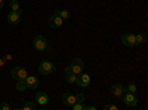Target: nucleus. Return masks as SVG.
<instances>
[{
  "mask_svg": "<svg viewBox=\"0 0 148 110\" xmlns=\"http://www.w3.org/2000/svg\"><path fill=\"white\" fill-rule=\"evenodd\" d=\"M33 48L39 52H45L47 49V40L45 36H36L33 40Z\"/></svg>",
  "mask_w": 148,
  "mask_h": 110,
  "instance_id": "1",
  "label": "nucleus"
},
{
  "mask_svg": "<svg viewBox=\"0 0 148 110\" xmlns=\"http://www.w3.org/2000/svg\"><path fill=\"white\" fill-rule=\"evenodd\" d=\"M10 76L14 77L15 80H25L27 76H28V73H27V70L24 67H14L10 70Z\"/></svg>",
  "mask_w": 148,
  "mask_h": 110,
  "instance_id": "2",
  "label": "nucleus"
},
{
  "mask_svg": "<svg viewBox=\"0 0 148 110\" xmlns=\"http://www.w3.org/2000/svg\"><path fill=\"white\" fill-rule=\"evenodd\" d=\"M55 71V66L51 63V61H42L40 66H39V73L42 76H47L51 73Z\"/></svg>",
  "mask_w": 148,
  "mask_h": 110,
  "instance_id": "3",
  "label": "nucleus"
},
{
  "mask_svg": "<svg viewBox=\"0 0 148 110\" xmlns=\"http://www.w3.org/2000/svg\"><path fill=\"white\" fill-rule=\"evenodd\" d=\"M123 103H125L127 107H135L138 104V97L136 94H132V92H125L123 94Z\"/></svg>",
  "mask_w": 148,
  "mask_h": 110,
  "instance_id": "4",
  "label": "nucleus"
},
{
  "mask_svg": "<svg viewBox=\"0 0 148 110\" xmlns=\"http://www.w3.org/2000/svg\"><path fill=\"white\" fill-rule=\"evenodd\" d=\"M76 83L79 85V86H82V88H88L89 85H90V76L82 71L80 75H77V80H76Z\"/></svg>",
  "mask_w": 148,
  "mask_h": 110,
  "instance_id": "5",
  "label": "nucleus"
},
{
  "mask_svg": "<svg viewBox=\"0 0 148 110\" xmlns=\"http://www.w3.org/2000/svg\"><path fill=\"white\" fill-rule=\"evenodd\" d=\"M70 67H71V70L76 73V75H80V73L83 71V68H84V63H83L80 58H74V59L71 61Z\"/></svg>",
  "mask_w": 148,
  "mask_h": 110,
  "instance_id": "6",
  "label": "nucleus"
},
{
  "mask_svg": "<svg viewBox=\"0 0 148 110\" xmlns=\"http://www.w3.org/2000/svg\"><path fill=\"white\" fill-rule=\"evenodd\" d=\"M121 43L125 45V46H127V48L136 46V43H135V34H132V33L123 34V36H121Z\"/></svg>",
  "mask_w": 148,
  "mask_h": 110,
  "instance_id": "7",
  "label": "nucleus"
},
{
  "mask_svg": "<svg viewBox=\"0 0 148 110\" xmlns=\"http://www.w3.org/2000/svg\"><path fill=\"white\" fill-rule=\"evenodd\" d=\"M36 100L40 106H46V104H49V95L43 91H37L36 92Z\"/></svg>",
  "mask_w": 148,
  "mask_h": 110,
  "instance_id": "8",
  "label": "nucleus"
},
{
  "mask_svg": "<svg viewBox=\"0 0 148 110\" xmlns=\"http://www.w3.org/2000/svg\"><path fill=\"white\" fill-rule=\"evenodd\" d=\"M62 22H64L62 18L53 14V17L49 18V27H51V28H59L61 26H62Z\"/></svg>",
  "mask_w": 148,
  "mask_h": 110,
  "instance_id": "9",
  "label": "nucleus"
},
{
  "mask_svg": "<svg viewBox=\"0 0 148 110\" xmlns=\"http://www.w3.org/2000/svg\"><path fill=\"white\" fill-rule=\"evenodd\" d=\"M126 92V88L123 86V85L117 83V85H113L111 86V94H113L114 97H123V94Z\"/></svg>",
  "mask_w": 148,
  "mask_h": 110,
  "instance_id": "10",
  "label": "nucleus"
},
{
  "mask_svg": "<svg viewBox=\"0 0 148 110\" xmlns=\"http://www.w3.org/2000/svg\"><path fill=\"white\" fill-rule=\"evenodd\" d=\"M65 80H67L68 83H76V80H77V75L71 70L70 66L65 67Z\"/></svg>",
  "mask_w": 148,
  "mask_h": 110,
  "instance_id": "11",
  "label": "nucleus"
},
{
  "mask_svg": "<svg viewBox=\"0 0 148 110\" xmlns=\"http://www.w3.org/2000/svg\"><path fill=\"white\" fill-rule=\"evenodd\" d=\"M62 103H64L65 106L71 107L74 103H76V95H73V94H70V92H65V94L62 95Z\"/></svg>",
  "mask_w": 148,
  "mask_h": 110,
  "instance_id": "12",
  "label": "nucleus"
},
{
  "mask_svg": "<svg viewBox=\"0 0 148 110\" xmlns=\"http://www.w3.org/2000/svg\"><path fill=\"white\" fill-rule=\"evenodd\" d=\"M21 14H22V12H14V10H12L10 14L8 15V22L9 24H18L21 21Z\"/></svg>",
  "mask_w": 148,
  "mask_h": 110,
  "instance_id": "13",
  "label": "nucleus"
},
{
  "mask_svg": "<svg viewBox=\"0 0 148 110\" xmlns=\"http://www.w3.org/2000/svg\"><path fill=\"white\" fill-rule=\"evenodd\" d=\"M25 83H27V88H37L39 86V77H36V76H27V79H25Z\"/></svg>",
  "mask_w": 148,
  "mask_h": 110,
  "instance_id": "14",
  "label": "nucleus"
},
{
  "mask_svg": "<svg viewBox=\"0 0 148 110\" xmlns=\"http://www.w3.org/2000/svg\"><path fill=\"white\" fill-rule=\"evenodd\" d=\"M55 15L61 17L62 19H68V18L71 17L70 10H67V9H55Z\"/></svg>",
  "mask_w": 148,
  "mask_h": 110,
  "instance_id": "15",
  "label": "nucleus"
},
{
  "mask_svg": "<svg viewBox=\"0 0 148 110\" xmlns=\"http://www.w3.org/2000/svg\"><path fill=\"white\" fill-rule=\"evenodd\" d=\"M145 40H147V34H144V33L135 34V43H136V46H138V45H144Z\"/></svg>",
  "mask_w": 148,
  "mask_h": 110,
  "instance_id": "16",
  "label": "nucleus"
},
{
  "mask_svg": "<svg viewBox=\"0 0 148 110\" xmlns=\"http://www.w3.org/2000/svg\"><path fill=\"white\" fill-rule=\"evenodd\" d=\"M9 6H10V9L14 10V12H22V10H21V5H19L18 0H10Z\"/></svg>",
  "mask_w": 148,
  "mask_h": 110,
  "instance_id": "17",
  "label": "nucleus"
},
{
  "mask_svg": "<svg viewBox=\"0 0 148 110\" xmlns=\"http://www.w3.org/2000/svg\"><path fill=\"white\" fill-rule=\"evenodd\" d=\"M21 109H22V110H36V109H37V104L33 103V101H25Z\"/></svg>",
  "mask_w": 148,
  "mask_h": 110,
  "instance_id": "18",
  "label": "nucleus"
},
{
  "mask_svg": "<svg viewBox=\"0 0 148 110\" xmlns=\"http://www.w3.org/2000/svg\"><path fill=\"white\" fill-rule=\"evenodd\" d=\"M16 89L18 91H25L27 89V83H25V80H18V83H16Z\"/></svg>",
  "mask_w": 148,
  "mask_h": 110,
  "instance_id": "19",
  "label": "nucleus"
},
{
  "mask_svg": "<svg viewBox=\"0 0 148 110\" xmlns=\"http://www.w3.org/2000/svg\"><path fill=\"white\" fill-rule=\"evenodd\" d=\"M126 91H127V92H132V94H136V92H138V86L132 83V85H129V86L126 88Z\"/></svg>",
  "mask_w": 148,
  "mask_h": 110,
  "instance_id": "20",
  "label": "nucleus"
},
{
  "mask_svg": "<svg viewBox=\"0 0 148 110\" xmlns=\"http://www.w3.org/2000/svg\"><path fill=\"white\" fill-rule=\"evenodd\" d=\"M84 101V95L83 94H77L76 95V103H83Z\"/></svg>",
  "mask_w": 148,
  "mask_h": 110,
  "instance_id": "21",
  "label": "nucleus"
},
{
  "mask_svg": "<svg viewBox=\"0 0 148 110\" xmlns=\"http://www.w3.org/2000/svg\"><path fill=\"white\" fill-rule=\"evenodd\" d=\"M104 109H105V110H117V106H116V104H105Z\"/></svg>",
  "mask_w": 148,
  "mask_h": 110,
  "instance_id": "22",
  "label": "nucleus"
},
{
  "mask_svg": "<svg viewBox=\"0 0 148 110\" xmlns=\"http://www.w3.org/2000/svg\"><path fill=\"white\" fill-rule=\"evenodd\" d=\"M0 110H9V104L8 103H2L0 104Z\"/></svg>",
  "mask_w": 148,
  "mask_h": 110,
  "instance_id": "23",
  "label": "nucleus"
},
{
  "mask_svg": "<svg viewBox=\"0 0 148 110\" xmlns=\"http://www.w3.org/2000/svg\"><path fill=\"white\" fill-rule=\"evenodd\" d=\"M83 109H86V110H96L95 106H86V107H83Z\"/></svg>",
  "mask_w": 148,
  "mask_h": 110,
  "instance_id": "24",
  "label": "nucleus"
},
{
  "mask_svg": "<svg viewBox=\"0 0 148 110\" xmlns=\"http://www.w3.org/2000/svg\"><path fill=\"white\" fill-rule=\"evenodd\" d=\"M5 6V0H0V9H2Z\"/></svg>",
  "mask_w": 148,
  "mask_h": 110,
  "instance_id": "25",
  "label": "nucleus"
},
{
  "mask_svg": "<svg viewBox=\"0 0 148 110\" xmlns=\"http://www.w3.org/2000/svg\"><path fill=\"white\" fill-rule=\"evenodd\" d=\"M0 66H5V63H3V59H0Z\"/></svg>",
  "mask_w": 148,
  "mask_h": 110,
  "instance_id": "26",
  "label": "nucleus"
}]
</instances>
